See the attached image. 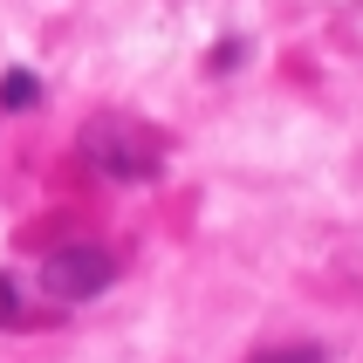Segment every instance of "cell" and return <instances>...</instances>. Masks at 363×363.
Returning <instances> with one entry per match:
<instances>
[{
	"mask_svg": "<svg viewBox=\"0 0 363 363\" xmlns=\"http://www.w3.org/2000/svg\"><path fill=\"white\" fill-rule=\"evenodd\" d=\"M82 164L117 179V185H144L164 172V144L138 117H89L82 123Z\"/></svg>",
	"mask_w": 363,
	"mask_h": 363,
	"instance_id": "obj_1",
	"label": "cell"
},
{
	"mask_svg": "<svg viewBox=\"0 0 363 363\" xmlns=\"http://www.w3.org/2000/svg\"><path fill=\"white\" fill-rule=\"evenodd\" d=\"M117 281V261L103 254V247L76 240V247H55L48 261H41V295H55V302H89L103 288Z\"/></svg>",
	"mask_w": 363,
	"mask_h": 363,
	"instance_id": "obj_2",
	"label": "cell"
},
{
	"mask_svg": "<svg viewBox=\"0 0 363 363\" xmlns=\"http://www.w3.org/2000/svg\"><path fill=\"white\" fill-rule=\"evenodd\" d=\"M35 103H41L35 69H7V76H0V110H35Z\"/></svg>",
	"mask_w": 363,
	"mask_h": 363,
	"instance_id": "obj_3",
	"label": "cell"
},
{
	"mask_svg": "<svg viewBox=\"0 0 363 363\" xmlns=\"http://www.w3.org/2000/svg\"><path fill=\"white\" fill-rule=\"evenodd\" d=\"M254 363H329L323 343H288V350H261Z\"/></svg>",
	"mask_w": 363,
	"mask_h": 363,
	"instance_id": "obj_4",
	"label": "cell"
},
{
	"mask_svg": "<svg viewBox=\"0 0 363 363\" xmlns=\"http://www.w3.org/2000/svg\"><path fill=\"white\" fill-rule=\"evenodd\" d=\"M21 323H28V308H21V288L0 274V329H21Z\"/></svg>",
	"mask_w": 363,
	"mask_h": 363,
	"instance_id": "obj_5",
	"label": "cell"
}]
</instances>
